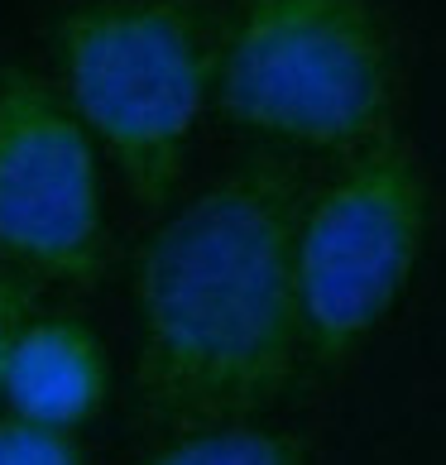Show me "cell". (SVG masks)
<instances>
[{"label": "cell", "instance_id": "1", "mask_svg": "<svg viewBox=\"0 0 446 465\" xmlns=\"http://www.w3.org/2000/svg\"><path fill=\"white\" fill-rule=\"evenodd\" d=\"M302 206L283 159H245L149 235L134 264V384L154 427H245L293 384L307 360Z\"/></svg>", "mask_w": 446, "mask_h": 465}, {"label": "cell", "instance_id": "2", "mask_svg": "<svg viewBox=\"0 0 446 465\" xmlns=\"http://www.w3.org/2000/svg\"><path fill=\"white\" fill-rule=\"evenodd\" d=\"M216 54L221 29L197 0H77L54 25L67 106L149 212L183 178Z\"/></svg>", "mask_w": 446, "mask_h": 465}, {"label": "cell", "instance_id": "3", "mask_svg": "<svg viewBox=\"0 0 446 465\" xmlns=\"http://www.w3.org/2000/svg\"><path fill=\"white\" fill-rule=\"evenodd\" d=\"M216 101L240 130L307 153L389 140L399 67L374 0H235Z\"/></svg>", "mask_w": 446, "mask_h": 465}, {"label": "cell", "instance_id": "4", "mask_svg": "<svg viewBox=\"0 0 446 465\" xmlns=\"http://www.w3.org/2000/svg\"><path fill=\"white\" fill-rule=\"evenodd\" d=\"M427 240V178L403 140L351 153L341 173L307 197L298 221V298L307 360L322 370L351 360L380 331L408 288Z\"/></svg>", "mask_w": 446, "mask_h": 465}, {"label": "cell", "instance_id": "5", "mask_svg": "<svg viewBox=\"0 0 446 465\" xmlns=\"http://www.w3.org/2000/svg\"><path fill=\"white\" fill-rule=\"evenodd\" d=\"M0 260L67 288H92L106 264L96 140L25 67H0Z\"/></svg>", "mask_w": 446, "mask_h": 465}, {"label": "cell", "instance_id": "6", "mask_svg": "<svg viewBox=\"0 0 446 465\" xmlns=\"http://www.w3.org/2000/svg\"><path fill=\"white\" fill-rule=\"evenodd\" d=\"M106 399V351L73 317H29L5 365L10 418L73 432Z\"/></svg>", "mask_w": 446, "mask_h": 465}, {"label": "cell", "instance_id": "7", "mask_svg": "<svg viewBox=\"0 0 446 465\" xmlns=\"http://www.w3.org/2000/svg\"><path fill=\"white\" fill-rule=\"evenodd\" d=\"M140 465H302V446L283 432L245 422V427L187 432Z\"/></svg>", "mask_w": 446, "mask_h": 465}, {"label": "cell", "instance_id": "8", "mask_svg": "<svg viewBox=\"0 0 446 465\" xmlns=\"http://www.w3.org/2000/svg\"><path fill=\"white\" fill-rule=\"evenodd\" d=\"M0 465H87L73 432L39 427L25 418H0Z\"/></svg>", "mask_w": 446, "mask_h": 465}, {"label": "cell", "instance_id": "9", "mask_svg": "<svg viewBox=\"0 0 446 465\" xmlns=\"http://www.w3.org/2000/svg\"><path fill=\"white\" fill-rule=\"evenodd\" d=\"M25 322H29L25 292L15 288V279H5V273H0V403H5V365H10L15 336L25 331Z\"/></svg>", "mask_w": 446, "mask_h": 465}]
</instances>
